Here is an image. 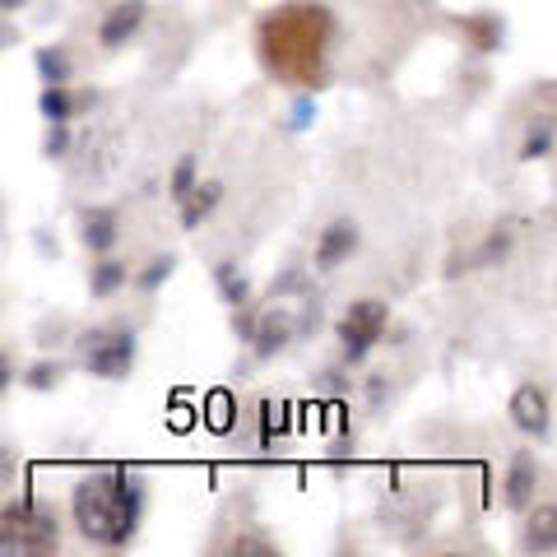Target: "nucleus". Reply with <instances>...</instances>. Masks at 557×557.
<instances>
[{"label": "nucleus", "mask_w": 557, "mask_h": 557, "mask_svg": "<svg viewBox=\"0 0 557 557\" xmlns=\"http://www.w3.org/2000/svg\"><path fill=\"white\" fill-rule=\"evenodd\" d=\"M28 5V0H0V10H5V14H14V10H24Z\"/></svg>", "instance_id": "nucleus-27"}, {"label": "nucleus", "mask_w": 557, "mask_h": 557, "mask_svg": "<svg viewBox=\"0 0 557 557\" xmlns=\"http://www.w3.org/2000/svg\"><path fill=\"white\" fill-rule=\"evenodd\" d=\"M61 553V520L38 497L0 507V557H47Z\"/></svg>", "instance_id": "nucleus-3"}, {"label": "nucleus", "mask_w": 557, "mask_h": 557, "mask_svg": "<svg viewBox=\"0 0 557 557\" xmlns=\"http://www.w3.org/2000/svg\"><path fill=\"white\" fill-rule=\"evenodd\" d=\"M14 474H20V465H14V456L5 446H0V493H5V487L14 483Z\"/></svg>", "instance_id": "nucleus-24"}, {"label": "nucleus", "mask_w": 557, "mask_h": 557, "mask_svg": "<svg viewBox=\"0 0 557 557\" xmlns=\"http://www.w3.org/2000/svg\"><path fill=\"white\" fill-rule=\"evenodd\" d=\"M548 149H553V121H544V126H534V135L525 139V149H520V159H548Z\"/></svg>", "instance_id": "nucleus-20"}, {"label": "nucleus", "mask_w": 557, "mask_h": 557, "mask_svg": "<svg viewBox=\"0 0 557 557\" xmlns=\"http://www.w3.org/2000/svg\"><path fill=\"white\" fill-rule=\"evenodd\" d=\"M190 186H196V153H186V159L172 168V186H168V190H172V200H182Z\"/></svg>", "instance_id": "nucleus-21"}, {"label": "nucleus", "mask_w": 557, "mask_h": 557, "mask_svg": "<svg viewBox=\"0 0 557 557\" xmlns=\"http://www.w3.org/2000/svg\"><path fill=\"white\" fill-rule=\"evenodd\" d=\"M121 284H126V265H121V260H102V265L89 274V293H94V298H112Z\"/></svg>", "instance_id": "nucleus-16"}, {"label": "nucleus", "mask_w": 557, "mask_h": 557, "mask_svg": "<svg viewBox=\"0 0 557 557\" xmlns=\"http://www.w3.org/2000/svg\"><path fill=\"white\" fill-rule=\"evenodd\" d=\"M228 418H233L228 395H219V399H214V432H228Z\"/></svg>", "instance_id": "nucleus-25"}, {"label": "nucleus", "mask_w": 557, "mask_h": 557, "mask_svg": "<svg viewBox=\"0 0 557 557\" xmlns=\"http://www.w3.org/2000/svg\"><path fill=\"white\" fill-rule=\"evenodd\" d=\"M10 381H14V362H10V354L0 348V395L10 391Z\"/></svg>", "instance_id": "nucleus-26"}, {"label": "nucleus", "mask_w": 557, "mask_h": 557, "mask_svg": "<svg viewBox=\"0 0 557 557\" xmlns=\"http://www.w3.org/2000/svg\"><path fill=\"white\" fill-rule=\"evenodd\" d=\"M57 381H61V368H57V362H33V368L24 372V386H28V391H51Z\"/></svg>", "instance_id": "nucleus-19"}, {"label": "nucleus", "mask_w": 557, "mask_h": 557, "mask_svg": "<svg viewBox=\"0 0 557 557\" xmlns=\"http://www.w3.org/2000/svg\"><path fill=\"white\" fill-rule=\"evenodd\" d=\"M172 274V256H159V260H153V265L145 270V274H139V288H145V293H153V288H163V278Z\"/></svg>", "instance_id": "nucleus-22"}, {"label": "nucleus", "mask_w": 557, "mask_h": 557, "mask_svg": "<svg viewBox=\"0 0 557 557\" xmlns=\"http://www.w3.org/2000/svg\"><path fill=\"white\" fill-rule=\"evenodd\" d=\"M38 70H42L47 84H65L70 79V57H65L61 47H42L38 51Z\"/></svg>", "instance_id": "nucleus-18"}, {"label": "nucleus", "mask_w": 557, "mask_h": 557, "mask_svg": "<svg viewBox=\"0 0 557 557\" xmlns=\"http://www.w3.org/2000/svg\"><path fill=\"white\" fill-rule=\"evenodd\" d=\"M511 423L530 437H548V423H553V409H548V391L544 386H520L511 395Z\"/></svg>", "instance_id": "nucleus-6"}, {"label": "nucleus", "mask_w": 557, "mask_h": 557, "mask_svg": "<svg viewBox=\"0 0 557 557\" xmlns=\"http://www.w3.org/2000/svg\"><path fill=\"white\" fill-rule=\"evenodd\" d=\"M70 507H75V530L89 548H126L145 516V483L126 469H102V474L79 479Z\"/></svg>", "instance_id": "nucleus-2"}, {"label": "nucleus", "mask_w": 557, "mask_h": 557, "mask_svg": "<svg viewBox=\"0 0 557 557\" xmlns=\"http://www.w3.org/2000/svg\"><path fill=\"white\" fill-rule=\"evenodd\" d=\"M358 251V228L348 219L330 223V228L317 237V270H339L348 256Z\"/></svg>", "instance_id": "nucleus-8"}, {"label": "nucleus", "mask_w": 557, "mask_h": 557, "mask_svg": "<svg viewBox=\"0 0 557 557\" xmlns=\"http://www.w3.org/2000/svg\"><path fill=\"white\" fill-rule=\"evenodd\" d=\"M339 20L321 0H284L260 14L256 61L260 70L293 94H321L330 84V51H335Z\"/></svg>", "instance_id": "nucleus-1"}, {"label": "nucleus", "mask_w": 557, "mask_h": 557, "mask_svg": "<svg viewBox=\"0 0 557 557\" xmlns=\"http://www.w3.org/2000/svg\"><path fill=\"white\" fill-rule=\"evenodd\" d=\"M539 493V465L534 456H516L511 460V474H507V507L511 511H525Z\"/></svg>", "instance_id": "nucleus-9"}, {"label": "nucleus", "mask_w": 557, "mask_h": 557, "mask_svg": "<svg viewBox=\"0 0 557 557\" xmlns=\"http://www.w3.org/2000/svg\"><path fill=\"white\" fill-rule=\"evenodd\" d=\"M145 0H121V5L108 14V20L98 24V42L108 47V51H116V47H126L135 33H139V24H145Z\"/></svg>", "instance_id": "nucleus-7"}, {"label": "nucleus", "mask_w": 557, "mask_h": 557, "mask_svg": "<svg viewBox=\"0 0 557 557\" xmlns=\"http://www.w3.org/2000/svg\"><path fill=\"white\" fill-rule=\"evenodd\" d=\"M79 233H84V247H89V251H112L121 223H116L112 209H89V214L79 219Z\"/></svg>", "instance_id": "nucleus-13"}, {"label": "nucleus", "mask_w": 557, "mask_h": 557, "mask_svg": "<svg viewBox=\"0 0 557 557\" xmlns=\"http://www.w3.org/2000/svg\"><path fill=\"white\" fill-rule=\"evenodd\" d=\"M251 339H256V354L260 358H270V354H278V348H284L288 339H293V317L284 307H270L265 317H260V330H251Z\"/></svg>", "instance_id": "nucleus-10"}, {"label": "nucleus", "mask_w": 557, "mask_h": 557, "mask_svg": "<svg viewBox=\"0 0 557 557\" xmlns=\"http://www.w3.org/2000/svg\"><path fill=\"white\" fill-rule=\"evenodd\" d=\"M75 354H79V368L89 376L121 381L135 368V335L121 325H94L75 339Z\"/></svg>", "instance_id": "nucleus-4"}, {"label": "nucleus", "mask_w": 557, "mask_h": 557, "mask_svg": "<svg viewBox=\"0 0 557 557\" xmlns=\"http://www.w3.org/2000/svg\"><path fill=\"white\" fill-rule=\"evenodd\" d=\"M223 200V186L219 182H200V186H190L186 196H182V228H200V223L214 214V205Z\"/></svg>", "instance_id": "nucleus-11"}, {"label": "nucleus", "mask_w": 557, "mask_h": 557, "mask_svg": "<svg viewBox=\"0 0 557 557\" xmlns=\"http://www.w3.org/2000/svg\"><path fill=\"white\" fill-rule=\"evenodd\" d=\"M391 325V307L386 302H354L344 311L339 321V344H344V362H362L372 354V348L381 344V335H386Z\"/></svg>", "instance_id": "nucleus-5"}, {"label": "nucleus", "mask_w": 557, "mask_h": 557, "mask_svg": "<svg viewBox=\"0 0 557 557\" xmlns=\"http://www.w3.org/2000/svg\"><path fill=\"white\" fill-rule=\"evenodd\" d=\"M460 28L469 33V38H474L479 51H493V47L502 42V24L493 20V14H474V20H465Z\"/></svg>", "instance_id": "nucleus-17"}, {"label": "nucleus", "mask_w": 557, "mask_h": 557, "mask_svg": "<svg viewBox=\"0 0 557 557\" xmlns=\"http://www.w3.org/2000/svg\"><path fill=\"white\" fill-rule=\"evenodd\" d=\"M214 278H219V293H223V302L228 307H242L247 302V274H242V265H233V260H223V265L214 270Z\"/></svg>", "instance_id": "nucleus-15"}, {"label": "nucleus", "mask_w": 557, "mask_h": 557, "mask_svg": "<svg viewBox=\"0 0 557 557\" xmlns=\"http://www.w3.org/2000/svg\"><path fill=\"white\" fill-rule=\"evenodd\" d=\"M84 108H94V94L75 98L65 84H47V94H42V116L47 121H70V116L84 112Z\"/></svg>", "instance_id": "nucleus-14"}, {"label": "nucleus", "mask_w": 557, "mask_h": 557, "mask_svg": "<svg viewBox=\"0 0 557 557\" xmlns=\"http://www.w3.org/2000/svg\"><path fill=\"white\" fill-rule=\"evenodd\" d=\"M525 553H557V507L553 502H544L534 516H530V525H525V544H520Z\"/></svg>", "instance_id": "nucleus-12"}, {"label": "nucleus", "mask_w": 557, "mask_h": 557, "mask_svg": "<svg viewBox=\"0 0 557 557\" xmlns=\"http://www.w3.org/2000/svg\"><path fill=\"white\" fill-rule=\"evenodd\" d=\"M65 149H70V131H65V121H51V135H47L42 153H47V159H57V153H65Z\"/></svg>", "instance_id": "nucleus-23"}]
</instances>
